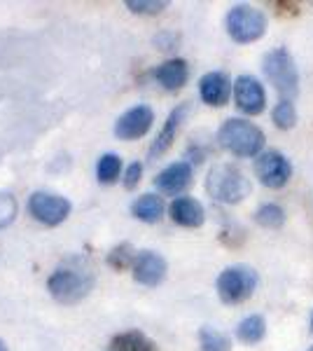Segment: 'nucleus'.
<instances>
[{
    "mask_svg": "<svg viewBox=\"0 0 313 351\" xmlns=\"http://www.w3.org/2000/svg\"><path fill=\"white\" fill-rule=\"evenodd\" d=\"M199 94H201L203 104L208 106H225L229 101V94H231V82L225 73H206V75L199 80Z\"/></svg>",
    "mask_w": 313,
    "mask_h": 351,
    "instance_id": "obj_14",
    "label": "nucleus"
},
{
    "mask_svg": "<svg viewBox=\"0 0 313 351\" xmlns=\"http://www.w3.org/2000/svg\"><path fill=\"white\" fill-rule=\"evenodd\" d=\"M168 213L173 218V223L183 225V228H201L203 220H206L203 206L197 199H192V197H175Z\"/></svg>",
    "mask_w": 313,
    "mask_h": 351,
    "instance_id": "obj_15",
    "label": "nucleus"
},
{
    "mask_svg": "<svg viewBox=\"0 0 313 351\" xmlns=\"http://www.w3.org/2000/svg\"><path fill=\"white\" fill-rule=\"evenodd\" d=\"M199 347H201V351H229L231 339L225 332L215 330V328L203 326L199 330Z\"/></svg>",
    "mask_w": 313,
    "mask_h": 351,
    "instance_id": "obj_21",
    "label": "nucleus"
},
{
    "mask_svg": "<svg viewBox=\"0 0 313 351\" xmlns=\"http://www.w3.org/2000/svg\"><path fill=\"white\" fill-rule=\"evenodd\" d=\"M262 68H264L266 80L274 84L278 94L297 96L299 73H297V66H295V59L290 56L286 47H276V49H271V52H266L264 61H262Z\"/></svg>",
    "mask_w": 313,
    "mask_h": 351,
    "instance_id": "obj_4",
    "label": "nucleus"
},
{
    "mask_svg": "<svg viewBox=\"0 0 313 351\" xmlns=\"http://www.w3.org/2000/svg\"><path fill=\"white\" fill-rule=\"evenodd\" d=\"M192 185V167L190 162H173L164 171L157 173L155 188L164 195H180Z\"/></svg>",
    "mask_w": 313,
    "mask_h": 351,
    "instance_id": "obj_13",
    "label": "nucleus"
},
{
    "mask_svg": "<svg viewBox=\"0 0 313 351\" xmlns=\"http://www.w3.org/2000/svg\"><path fill=\"white\" fill-rule=\"evenodd\" d=\"M28 213L42 225H61L71 216V202L61 195H52V192H33L28 199Z\"/></svg>",
    "mask_w": 313,
    "mask_h": 351,
    "instance_id": "obj_7",
    "label": "nucleus"
},
{
    "mask_svg": "<svg viewBox=\"0 0 313 351\" xmlns=\"http://www.w3.org/2000/svg\"><path fill=\"white\" fill-rule=\"evenodd\" d=\"M311 330H313V316H311Z\"/></svg>",
    "mask_w": 313,
    "mask_h": 351,
    "instance_id": "obj_29",
    "label": "nucleus"
},
{
    "mask_svg": "<svg viewBox=\"0 0 313 351\" xmlns=\"http://www.w3.org/2000/svg\"><path fill=\"white\" fill-rule=\"evenodd\" d=\"M96 276L84 258H68L59 265L47 281V291L61 304H75L92 293Z\"/></svg>",
    "mask_w": 313,
    "mask_h": 351,
    "instance_id": "obj_1",
    "label": "nucleus"
},
{
    "mask_svg": "<svg viewBox=\"0 0 313 351\" xmlns=\"http://www.w3.org/2000/svg\"><path fill=\"white\" fill-rule=\"evenodd\" d=\"M187 77H190V66H187L185 59H168L155 68V80L168 92H175V89L183 87Z\"/></svg>",
    "mask_w": 313,
    "mask_h": 351,
    "instance_id": "obj_16",
    "label": "nucleus"
},
{
    "mask_svg": "<svg viewBox=\"0 0 313 351\" xmlns=\"http://www.w3.org/2000/svg\"><path fill=\"white\" fill-rule=\"evenodd\" d=\"M266 332V321L260 314H250L236 326V337L246 344H258Z\"/></svg>",
    "mask_w": 313,
    "mask_h": 351,
    "instance_id": "obj_19",
    "label": "nucleus"
},
{
    "mask_svg": "<svg viewBox=\"0 0 313 351\" xmlns=\"http://www.w3.org/2000/svg\"><path fill=\"white\" fill-rule=\"evenodd\" d=\"M152 122H155V112L150 106H134L124 115H119L115 122V136L122 141H136L150 132Z\"/></svg>",
    "mask_w": 313,
    "mask_h": 351,
    "instance_id": "obj_9",
    "label": "nucleus"
},
{
    "mask_svg": "<svg viewBox=\"0 0 313 351\" xmlns=\"http://www.w3.org/2000/svg\"><path fill=\"white\" fill-rule=\"evenodd\" d=\"M134 279L143 286H157L166 276V260L155 251H140L134 260Z\"/></svg>",
    "mask_w": 313,
    "mask_h": 351,
    "instance_id": "obj_12",
    "label": "nucleus"
},
{
    "mask_svg": "<svg viewBox=\"0 0 313 351\" xmlns=\"http://www.w3.org/2000/svg\"><path fill=\"white\" fill-rule=\"evenodd\" d=\"M218 295L225 304H241L258 288V274L248 265H231L218 276Z\"/></svg>",
    "mask_w": 313,
    "mask_h": 351,
    "instance_id": "obj_6",
    "label": "nucleus"
},
{
    "mask_svg": "<svg viewBox=\"0 0 313 351\" xmlns=\"http://www.w3.org/2000/svg\"><path fill=\"white\" fill-rule=\"evenodd\" d=\"M16 216V199L10 192H0V230L8 228Z\"/></svg>",
    "mask_w": 313,
    "mask_h": 351,
    "instance_id": "obj_25",
    "label": "nucleus"
},
{
    "mask_svg": "<svg viewBox=\"0 0 313 351\" xmlns=\"http://www.w3.org/2000/svg\"><path fill=\"white\" fill-rule=\"evenodd\" d=\"M206 190L220 204H238L250 195V180L234 164H215L208 171Z\"/></svg>",
    "mask_w": 313,
    "mask_h": 351,
    "instance_id": "obj_3",
    "label": "nucleus"
},
{
    "mask_svg": "<svg viewBox=\"0 0 313 351\" xmlns=\"http://www.w3.org/2000/svg\"><path fill=\"white\" fill-rule=\"evenodd\" d=\"M164 199L157 195H152V192H147V195H140L138 199L131 204V213H134L138 220H143V223H159L164 216Z\"/></svg>",
    "mask_w": 313,
    "mask_h": 351,
    "instance_id": "obj_18",
    "label": "nucleus"
},
{
    "mask_svg": "<svg viewBox=\"0 0 313 351\" xmlns=\"http://www.w3.org/2000/svg\"><path fill=\"white\" fill-rule=\"evenodd\" d=\"M255 223L266 230H276L286 223V211L278 204H264L255 211Z\"/></svg>",
    "mask_w": 313,
    "mask_h": 351,
    "instance_id": "obj_22",
    "label": "nucleus"
},
{
    "mask_svg": "<svg viewBox=\"0 0 313 351\" xmlns=\"http://www.w3.org/2000/svg\"><path fill=\"white\" fill-rule=\"evenodd\" d=\"M138 253L134 251V246L131 243H119V246L112 248L110 253H108V265L115 269H127L129 265L134 267V260Z\"/></svg>",
    "mask_w": 313,
    "mask_h": 351,
    "instance_id": "obj_24",
    "label": "nucleus"
},
{
    "mask_svg": "<svg viewBox=\"0 0 313 351\" xmlns=\"http://www.w3.org/2000/svg\"><path fill=\"white\" fill-rule=\"evenodd\" d=\"M309 351H313V347H311V349H309Z\"/></svg>",
    "mask_w": 313,
    "mask_h": 351,
    "instance_id": "obj_30",
    "label": "nucleus"
},
{
    "mask_svg": "<svg viewBox=\"0 0 313 351\" xmlns=\"http://www.w3.org/2000/svg\"><path fill=\"white\" fill-rule=\"evenodd\" d=\"M127 8L136 14H159L162 10H166L164 0H129Z\"/></svg>",
    "mask_w": 313,
    "mask_h": 351,
    "instance_id": "obj_26",
    "label": "nucleus"
},
{
    "mask_svg": "<svg viewBox=\"0 0 313 351\" xmlns=\"http://www.w3.org/2000/svg\"><path fill=\"white\" fill-rule=\"evenodd\" d=\"M105 351H159L157 342H152L145 332L140 330H129L122 335L112 337V342L108 344Z\"/></svg>",
    "mask_w": 313,
    "mask_h": 351,
    "instance_id": "obj_17",
    "label": "nucleus"
},
{
    "mask_svg": "<svg viewBox=\"0 0 313 351\" xmlns=\"http://www.w3.org/2000/svg\"><path fill=\"white\" fill-rule=\"evenodd\" d=\"M234 101L236 108L246 115H260L266 106V92L253 75H241L234 82Z\"/></svg>",
    "mask_w": 313,
    "mask_h": 351,
    "instance_id": "obj_10",
    "label": "nucleus"
},
{
    "mask_svg": "<svg viewBox=\"0 0 313 351\" xmlns=\"http://www.w3.org/2000/svg\"><path fill=\"white\" fill-rule=\"evenodd\" d=\"M220 145L227 152L236 157H260V150L264 148V134L258 124L241 120V117H231L220 127L218 132Z\"/></svg>",
    "mask_w": 313,
    "mask_h": 351,
    "instance_id": "obj_2",
    "label": "nucleus"
},
{
    "mask_svg": "<svg viewBox=\"0 0 313 351\" xmlns=\"http://www.w3.org/2000/svg\"><path fill=\"white\" fill-rule=\"evenodd\" d=\"M190 110H192L190 104H180V106H175V108L168 112V117H166V122H164L162 132L157 134L155 143L150 145V160H157V157H162L164 152H166L171 145H173L175 136H178V129L183 127V122H185V117L190 115Z\"/></svg>",
    "mask_w": 313,
    "mask_h": 351,
    "instance_id": "obj_11",
    "label": "nucleus"
},
{
    "mask_svg": "<svg viewBox=\"0 0 313 351\" xmlns=\"http://www.w3.org/2000/svg\"><path fill=\"white\" fill-rule=\"evenodd\" d=\"M271 120L278 129H292L297 124V110H295V104L288 99L278 101L274 106V112H271Z\"/></svg>",
    "mask_w": 313,
    "mask_h": 351,
    "instance_id": "obj_23",
    "label": "nucleus"
},
{
    "mask_svg": "<svg viewBox=\"0 0 313 351\" xmlns=\"http://www.w3.org/2000/svg\"><path fill=\"white\" fill-rule=\"evenodd\" d=\"M255 176L264 188H283V185L290 180L292 176V164L288 162V157L283 152L269 150L262 152V155L255 160Z\"/></svg>",
    "mask_w": 313,
    "mask_h": 351,
    "instance_id": "obj_8",
    "label": "nucleus"
},
{
    "mask_svg": "<svg viewBox=\"0 0 313 351\" xmlns=\"http://www.w3.org/2000/svg\"><path fill=\"white\" fill-rule=\"evenodd\" d=\"M140 176H143V164H140V162L129 164V169L124 171V188L134 190L136 185L140 183Z\"/></svg>",
    "mask_w": 313,
    "mask_h": 351,
    "instance_id": "obj_27",
    "label": "nucleus"
},
{
    "mask_svg": "<svg viewBox=\"0 0 313 351\" xmlns=\"http://www.w3.org/2000/svg\"><path fill=\"white\" fill-rule=\"evenodd\" d=\"M227 33L234 43H255L266 33V16L253 5H234L227 12Z\"/></svg>",
    "mask_w": 313,
    "mask_h": 351,
    "instance_id": "obj_5",
    "label": "nucleus"
},
{
    "mask_svg": "<svg viewBox=\"0 0 313 351\" xmlns=\"http://www.w3.org/2000/svg\"><path fill=\"white\" fill-rule=\"evenodd\" d=\"M0 351H8V347H5V342L0 339Z\"/></svg>",
    "mask_w": 313,
    "mask_h": 351,
    "instance_id": "obj_28",
    "label": "nucleus"
},
{
    "mask_svg": "<svg viewBox=\"0 0 313 351\" xmlns=\"http://www.w3.org/2000/svg\"><path fill=\"white\" fill-rule=\"evenodd\" d=\"M119 173H122V160H119L115 152H105V155L99 157V162H96V178H99V183L103 185L115 183Z\"/></svg>",
    "mask_w": 313,
    "mask_h": 351,
    "instance_id": "obj_20",
    "label": "nucleus"
}]
</instances>
